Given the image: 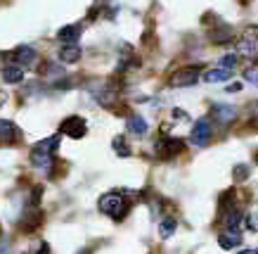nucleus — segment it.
Here are the masks:
<instances>
[{"label": "nucleus", "instance_id": "28", "mask_svg": "<svg viewBox=\"0 0 258 254\" xmlns=\"http://www.w3.org/2000/svg\"><path fill=\"white\" fill-rule=\"evenodd\" d=\"M246 228H249L251 233H256V223H253V214L246 216Z\"/></svg>", "mask_w": 258, "mask_h": 254}, {"label": "nucleus", "instance_id": "26", "mask_svg": "<svg viewBox=\"0 0 258 254\" xmlns=\"http://www.w3.org/2000/svg\"><path fill=\"white\" fill-rule=\"evenodd\" d=\"M10 249H12L10 240L8 238H0V254H10Z\"/></svg>", "mask_w": 258, "mask_h": 254}, {"label": "nucleus", "instance_id": "12", "mask_svg": "<svg viewBox=\"0 0 258 254\" xmlns=\"http://www.w3.org/2000/svg\"><path fill=\"white\" fill-rule=\"evenodd\" d=\"M211 114H213V119L220 121V124H230V121L235 119L237 110L235 107H230V105H213Z\"/></svg>", "mask_w": 258, "mask_h": 254}, {"label": "nucleus", "instance_id": "11", "mask_svg": "<svg viewBox=\"0 0 258 254\" xmlns=\"http://www.w3.org/2000/svg\"><path fill=\"white\" fill-rule=\"evenodd\" d=\"M81 38V24H69V26H62L59 31H57V40L59 43H79Z\"/></svg>", "mask_w": 258, "mask_h": 254}, {"label": "nucleus", "instance_id": "24", "mask_svg": "<svg viewBox=\"0 0 258 254\" xmlns=\"http://www.w3.org/2000/svg\"><path fill=\"white\" fill-rule=\"evenodd\" d=\"M244 79L249 81V83H256V81H258V74H256V64H251V69H246V72H244Z\"/></svg>", "mask_w": 258, "mask_h": 254}, {"label": "nucleus", "instance_id": "6", "mask_svg": "<svg viewBox=\"0 0 258 254\" xmlns=\"http://www.w3.org/2000/svg\"><path fill=\"white\" fill-rule=\"evenodd\" d=\"M185 145H182V140L180 138H168V140H159L157 143V157L161 159H171L173 155H178L180 150H182Z\"/></svg>", "mask_w": 258, "mask_h": 254}, {"label": "nucleus", "instance_id": "5", "mask_svg": "<svg viewBox=\"0 0 258 254\" xmlns=\"http://www.w3.org/2000/svg\"><path fill=\"white\" fill-rule=\"evenodd\" d=\"M211 138V121L209 119H197V124L192 126V143L204 147Z\"/></svg>", "mask_w": 258, "mask_h": 254}, {"label": "nucleus", "instance_id": "1", "mask_svg": "<svg viewBox=\"0 0 258 254\" xmlns=\"http://www.w3.org/2000/svg\"><path fill=\"white\" fill-rule=\"evenodd\" d=\"M97 209H100L102 214L111 216L114 221H121V219L131 212V205L123 199L121 192H104L100 197V202H97Z\"/></svg>", "mask_w": 258, "mask_h": 254}, {"label": "nucleus", "instance_id": "27", "mask_svg": "<svg viewBox=\"0 0 258 254\" xmlns=\"http://www.w3.org/2000/svg\"><path fill=\"white\" fill-rule=\"evenodd\" d=\"M225 90H227V93H239V90H242V83H230Z\"/></svg>", "mask_w": 258, "mask_h": 254}, {"label": "nucleus", "instance_id": "25", "mask_svg": "<svg viewBox=\"0 0 258 254\" xmlns=\"http://www.w3.org/2000/svg\"><path fill=\"white\" fill-rule=\"evenodd\" d=\"M246 176H249V167H237L235 169V178H237V181H244Z\"/></svg>", "mask_w": 258, "mask_h": 254}, {"label": "nucleus", "instance_id": "13", "mask_svg": "<svg viewBox=\"0 0 258 254\" xmlns=\"http://www.w3.org/2000/svg\"><path fill=\"white\" fill-rule=\"evenodd\" d=\"M29 159H31V164L33 167H50V164H52V155H50V152H45V150H40V147H33L31 150V155H29Z\"/></svg>", "mask_w": 258, "mask_h": 254}, {"label": "nucleus", "instance_id": "9", "mask_svg": "<svg viewBox=\"0 0 258 254\" xmlns=\"http://www.w3.org/2000/svg\"><path fill=\"white\" fill-rule=\"evenodd\" d=\"M19 140V128L8 119H0V145H12Z\"/></svg>", "mask_w": 258, "mask_h": 254}, {"label": "nucleus", "instance_id": "2", "mask_svg": "<svg viewBox=\"0 0 258 254\" xmlns=\"http://www.w3.org/2000/svg\"><path fill=\"white\" fill-rule=\"evenodd\" d=\"M199 74H202V67H182L178 72L171 74V83L173 88H187V86H195L197 81H199Z\"/></svg>", "mask_w": 258, "mask_h": 254}, {"label": "nucleus", "instance_id": "4", "mask_svg": "<svg viewBox=\"0 0 258 254\" xmlns=\"http://www.w3.org/2000/svg\"><path fill=\"white\" fill-rule=\"evenodd\" d=\"M40 223H43V212L38 207H29L22 214V219H19V230L22 233H31V230L40 228Z\"/></svg>", "mask_w": 258, "mask_h": 254}, {"label": "nucleus", "instance_id": "14", "mask_svg": "<svg viewBox=\"0 0 258 254\" xmlns=\"http://www.w3.org/2000/svg\"><path fill=\"white\" fill-rule=\"evenodd\" d=\"M209 38H211V43H216V45H223V43H230V38H232V29L225 24H220L218 29H213L211 33H209Z\"/></svg>", "mask_w": 258, "mask_h": 254}, {"label": "nucleus", "instance_id": "18", "mask_svg": "<svg viewBox=\"0 0 258 254\" xmlns=\"http://www.w3.org/2000/svg\"><path fill=\"white\" fill-rule=\"evenodd\" d=\"M62 145V135H50V138H45V140H40V143H36V147H40V150L50 152V155H55V150Z\"/></svg>", "mask_w": 258, "mask_h": 254}, {"label": "nucleus", "instance_id": "15", "mask_svg": "<svg viewBox=\"0 0 258 254\" xmlns=\"http://www.w3.org/2000/svg\"><path fill=\"white\" fill-rule=\"evenodd\" d=\"M125 126H128V131L135 135H145L147 133V121L142 119L140 114H131L128 117V121H125Z\"/></svg>", "mask_w": 258, "mask_h": 254}, {"label": "nucleus", "instance_id": "10", "mask_svg": "<svg viewBox=\"0 0 258 254\" xmlns=\"http://www.w3.org/2000/svg\"><path fill=\"white\" fill-rule=\"evenodd\" d=\"M218 245L223 249H237V247L242 245V235H239V230H225V233H220L218 235Z\"/></svg>", "mask_w": 258, "mask_h": 254}, {"label": "nucleus", "instance_id": "17", "mask_svg": "<svg viewBox=\"0 0 258 254\" xmlns=\"http://www.w3.org/2000/svg\"><path fill=\"white\" fill-rule=\"evenodd\" d=\"M3 81H5V83H22L24 69L22 67H5V69H3Z\"/></svg>", "mask_w": 258, "mask_h": 254}, {"label": "nucleus", "instance_id": "22", "mask_svg": "<svg viewBox=\"0 0 258 254\" xmlns=\"http://www.w3.org/2000/svg\"><path fill=\"white\" fill-rule=\"evenodd\" d=\"M111 145H114V152H116L118 157H131V155H133V152H131V147H125V138H123V135H116Z\"/></svg>", "mask_w": 258, "mask_h": 254}, {"label": "nucleus", "instance_id": "23", "mask_svg": "<svg viewBox=\"0 0 258 254\" xmlns=\"http://www.w3.org/2000/svg\"><path fill=\"white\" fill-rule=\"evenodd\" d=\"M220 67H223V69H235V67H237V55H235V53L220 57Z\"/></svg>", "mask_w": 258, "mask_h": 254}, {"label": "nucleus", "instance_id": "3", "mask_svg": "<svg viewBox=\"0 0 258 254\" xmlns=\"http://www.w3.org/2000/svg\"><path fill=\"white\" fill-rule=\"evenodd\" d=\"M59 133L69 135L74 140H79V138H83V135L88 133L86 119H83V117H67V119L59 124Z\"/></svg>", "mask_w": 258, "mask_h": 254}, {"label": "nucleus", "instance_id": "20", "mask_svg": "<svg viewBox=\"0 0 258 254\" xmlns=\"http://www.w3.org/2000/svg\"><path fill=\"white\" fill-rule=\"evenodd\" d=\"M239 53L246 57H256V33H251V38L246 36V38L239 43Z\"/></svg>", "mask_w": 258, "mask_h": 254}, {"label": "nucleus", "instance_id": "19", "mask_svg": "<svg viewBox=\"0 0 258 254\" xmlns=\"http://www.w3.org/2000/svg\"><path fill=\"white\" fill-rule=\"evenodd\" d=\"M230 76H232V69H223V67H220V69H211V72H206L204 79L209 81V83H218V81H227Z\"/></svg>", "mask_w": 258, "mask_h": 254}, {"label": "nucleus", "instance_id": "21", "mask_svg": "<svg viewBox=\"0 0 258 254\" xmlns=\"http://www.w3.org/2000/svg\"><path fill=\"white\" fill-rule=\"evenodd\" d=\"M239 219H242V212H239L237 207H232V209L227 212V216H225V228L227 230H235L237 226H239Z\"/></svg>", "mask_w": 258, "mask_h": 254}, {"label": "nucleus", "instance_id": "29", "mask_svg": "<svg viewBox=\"0 0 258 254\" xmlns=\"http://www.w3.org/2000/svg\"><path fill=\"white\" fill-rule=\"evenodd\" d=\"M239 254H256V249L251 247V249H244V252H239Z\"/></svg>", "mask_w": 258, "mask_h": 254}, {"label": "nucleus", "instance_id": "7", "mask_svg": "<svg viewBox=\"0 0 258 254\" xmlns=\"http://www.w3.org/2000/svg\"><path fill=\"white\" fill-rule=\"evenodd\" d=\"M10 57H12V62H17V67H29V64H33L38 60V53L31 45H19Z\"/></svg>", "mask_w": 258, "mask_h": 254}, {"label": "nucleus", "instance_id": "16", "mask_svg": "<svg viewBox=\"0 0 258 254\" xmlns=\"http://www.w3.org/2000/svg\"><path fill=\"white\" fill-rule=\"evenodd\" d=\"M175 228H178V221L173 219V216H166V219H161L159 221V238L161 240H168L175 233Z\"/></svg>", "mask_w": 258, "mask_h": 254}, {"label": "nucleus", "instance_id": "8", "mask_svg": "<svg viewBox=\"0 0 258 254\" xmlns=\"http://www.w3.org/2000/svg\"><path fill=\"white\" fill-rule=\"evenodd\" d=\"M83 55V50H81L79 43H64L62 48H59V62L64 64H76Z\"/></svg>", "mask_w": 258, "mask_h": 254}]
</instances>
